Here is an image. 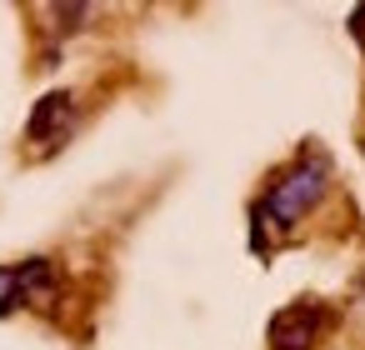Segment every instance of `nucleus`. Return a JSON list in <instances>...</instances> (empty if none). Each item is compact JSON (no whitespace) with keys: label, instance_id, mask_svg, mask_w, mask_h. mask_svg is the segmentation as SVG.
<instances>
[{"label":"nucleus","instance_id":"6","mask_svg":"<svg viewBox=\"0 0 365 350\" xmlns=\"http://www.w3.org/2000/svg\"><path fill=\"white\" fill-rule=\"evenodd\" d=\"M360 310H365V295H360Z\"/></svg>","mask_w":365,"mask_h":350},{"label":"nucleus","instance_id":"2","mask_svg":"<svg viewBox=\"0 0 365 350\" xmlns=\"http://www.w3.org/2000/svg\"><path fill=\"white\" fill-rule=\"evenodd\" d=\"M325 325H330V310L320 300H295V305L270 315L265 340H270V350H315Z\"/></svg>","mask_w":365,"mask_h":350},{"label":"nucleus","instance_id":"4","mask_svg":"<svg viewBox=\"0 0 365 350\" xmlns=\"http://www.w3.org/2000/svg\"><path fill=\"white\" fill-rule=\"evenodd\" d=\"M76 125H81L76 96H71V91H51V96L36 101V110H31V120H26V140H31L36 150H61Z\"/></svg>","mask_w":365,"mask_h":350},{"label":"nucleus","instance_id":"1","mask_svg":"<svg viewBox=\"0 0 365 350\" xmlns=\"http://www.w3.org/2000/svg\"><path fill=\"white\" fill-rule=\"evenodd\" d=\"M330 175H335V165H330V155L320 145H305L285 170H275L270 185L260 190V200L250 205V245L265 255L270 250V235H290L325 200Z\"/></svg>","mask_w":365,"mask_h":350},{"label":"nucleus","instance_id":"3","mask_svg":"<svg viewBox=\"0 0 365 350\" xmlns=\"http://www.w3.org/2000/svg\"><path fill=\"white\" fill-rule=\"evenodd\" d=\"M56 295V265L51 260H21L0 265V315H16L21 305H41Z\"/></svg>","mask_w":365,"mask_h":350},{"label":"nucleus","instance_id":"5","mask_svg":"<svg viewBox=\"0 0 365 350\" xmlns=\"http://www.w3.org/2000/svg\"><path fill=\"white\" fill-rule=\"evenodd\" d=\"M350 21H355V26H350V31H355V36H360V41H365V6H360V11H355V16H350Z\"/></svg>","mask_w":365,"mask_h":350}]
</instances>
